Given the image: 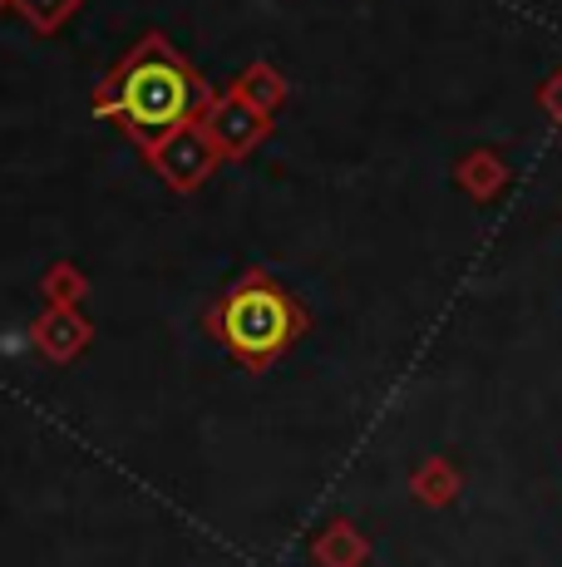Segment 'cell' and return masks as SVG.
<instances>
[{"instance_id": "1", "label": "cell", "mask_w": 562, "mask_h": 567, "mask_svg": "<svg viewBox=\"0 0 562 567\" xmlns=\"http://www.w3.org/2000/svg\"><path fill=\"white\" fill-rule=\"evenodd\" d=\"M212 90L164 35H144L94 90V114L114 118L138 148H154L173 128L198 124Z\"/></svg>"}, {"instance_id": "2", "label": "cell", "mask_w": 562, "mask_h": 567, "mask_svg": "<svg viewBox=\"0 0 562 567\" xmlns=\"http://www.w3.org/2000/svg\"><path fill=\"white\" fill-rule=\"evenodd\" d=\"M212 326L247 365H267L277 351H287L291 336L301 331V311L277 281H267L262 271L242 277L232 291L218 301Z\"/></svg>"}, {"instance_id": "3", "label": "cell", "mask_w": 562, "mask_h": 567, "mask_svg": "<svg viewBox=\"0 0 562 567\" xmlns=\"http://www.w3.org/2000/svg\"><path fill=\"white\" fill-rule=\"evenodd\" d=\"M198 124H202V134H208V144L218 148V158H222V163L247 158L267 134H272V118H267L257 104H247L242 94H232V90L212 94Z\"/></svg>"}, {"instance_id": "4", "label": "cell", "mask_w": 562, "mask_h": 567, "mask_svg": "<svg viewBox=\"0 0 562 567\" xmlns=\"http://www.w3.org/2000/svg\"><path fill=\"white\" fill-rule=\"evenodd\" d=\"M148 163H154V173L168 183L173 193H192L202 188V183L218 173V148L208 144V134H202V124H183L173 128L168 138H158L154 148L144 154Z\"/></svg>"}, {"instance_id": "5", "label": "cell", "mask_w": 562, "mask_h": 567, "mask_svg": "<svg viewBox=\"0 0 562 567\" xmlns=\"http://www.w3.org/2000/svg\"><path fill=\"white\" fill-rule=\"evenodd\" d=\"M227 90H232V94H242L247 104H257V109H262L267 118H272L277 109L287 104V80H281V74H277V70H272V64H267V60H257L252 70H247V74H237V80L227 84Z\"/></svg>"}, {"instance_id": "6", "label": "cell", "mask_w": 562, "mask_h": 567, "mask_svg": "<svg viewBox=\"0 0 562 567\" xmlns=\"http://www.w3.org/2000/svg\"><path fill=\"white\" fill-rule=\"evenodd\" d=\"M459 183H464V193H473V198H493V193L508 183V168H503L499 154L479 148V154H469L459 163Z\"/></svg>"}, {"instance_id": "7", "label": "cell", "mask_w": 562, "mask_h": 567, "mask_svg": "<svg viewBox=\"0 0 562 567\" xmlns=\"http://www.w3.org/2000/svg\"><path fill=\"white\" fill-rule=\"evenodd\" d=\"M10 6H15L20 16L30 20V30H40V35H55V30L84 6V0H10Z\"/></svg>"}, {"instance_id": "8", "label": "cell", "mask_w": 562, "mask_h": 567, "mask_svg": "<svg viewBox=\"0 0 562 567\" xmlns=\"http://www.w3.org/2000/svg\"><path fill=\"white\" fill-rule=\"evenodd\" d=\"M538 100H543V109H548V114H553L558 124H562V70H558L553 80L543 84V94H538Z\"/></svg>"}, {"instance_id": "9", "label": "cell", "mask_w": 562, "mask_h": 567, "mask_svg": "<svg viewBox=\"0 0 562 567\" xmlns=\"http://www.w3.org/2000/svg\"><path fill=\"white\" fill-rule=\"evenodd\" d=\"M6 6H10V0H0V10H6Z\"/></svg>"}]
</instances>
